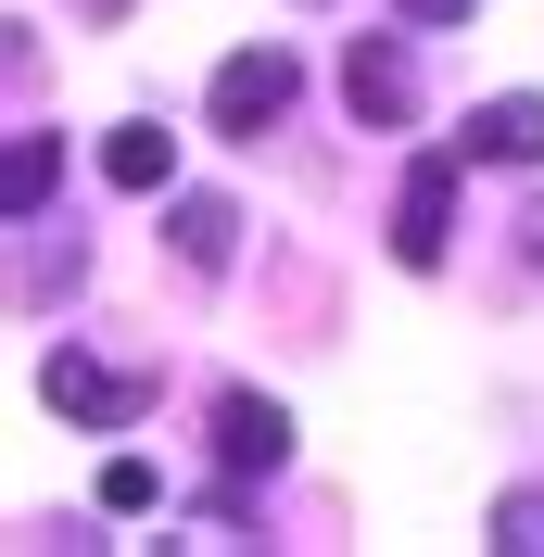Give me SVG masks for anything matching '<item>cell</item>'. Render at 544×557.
Instances as JSON below:
<instances>
[{
	"label": "cell",
	"instance_id": "1",
	"mask_svg": "<svg viewBox=\"0 0 544 557\" xmlns=\"http://www.w3.org/2000/svg\"><path fill=\"white\" fill-rule=\"evenodd\" d=\"M292 89H305V64H292L279 38H254V51H228V64H215L203 127H215V139H267L279 114H292Z\"/></svg>",
	"mask_w": 544,
	"mask_h": 557
},
{
	"label": "cell",
	"instance_id": "2",
	"mask_svg": "<svg viewBox=\"0 0 544 557\" xmlns=\"http://www.w3.org/2000/svg\"><path fill=\"white\" fill-rule=\"evenodd\" d=\"M456 165H469V152H418L406 190H393V267H418V278L456 253Z\"/></svg>",
	"mask_w": 544,
	"mask_h": 557
},
{
	"label": "cell",
	"instance_id": "3",
	"mask_svg": "<svg viewBox=\"0 0 544 557\" xmlns=\"http://www.w3.org/2000/svg\"><path fill=\"white\" fill-rule=\"evenodd\" d=\"M38 393H51V418H76V431H127L139 406H152V381H139V368H102V355H51V368H38Z\"/></svg>",
	"mask_w": 544,
	"mask_h": 557
},
{
	"label": "cell",
	"instance_id": "4",
	"mask_svg": "<svg viewBox=\"0 0 544 557\" xmlns=\"http://www.w3.org/2000/svg\"><path fill=\"white\" fill-rule=\"evenodd\" d=\"M342 102H355V127H406V114H418L406 38H355V51H342Z\"/></svg>",
	"mask_w": 544,
	"mask_h": 557
},
{
	"label": "cell",
	"instance_id": "5",
	"mask_svg": "<svg viewBox=\"0 0 544 557\" xmlns=\"http://www.w3.org/2000/svg\"><path fill=\"white\" fill-rule=\"evenodd\" d=\"M456 152H469V165H544V102L532 89H494V102L456 127Z\"/></svg>",
	"mask_w": 544,
	"mask_h": 557
},
{
	"label": "cell",
	"instance_id": "6",
	"mask_svg": "<svg viewBox=\"0 0 544 557\" xmlns=\"http://www.w3.org/2000/svg\"><path fill=\"white\" fill-rule=\"evenodd\" d=\"M215 456L228 469H279L292 456V406L279 393H215Z\"/></svg>",
	"mask_w": 544,
	"mask_h": 557
},
{
	"label": "cell",
	"instance_id": "7",
	"mask_svg": "<svg viewBox=\"0 0 544 557\" xmlns=\"http://www.w3.org/2000/svg\"><path fill=\"white\" fill-rule=\"evenodd\" d=\"M51 190H64V139H51V127H13V152H0V215H13V228H38V215H51Z\"/></svg>",
	"mask_w": 544,
	"mask_h": 557
},
{
	"label": "cell",
	"instance_id": "8",
	"mask_svg": "<svg viewBox=\"0 0 544 557\" xmlns=\"http://www.w3.org/2000/svg\"><path fill=\"white\" fill-rule=\"evenodd\" d=\"M165 242H177V267H190V278H215V267L240 253V203H215V190H177V203H165Z\"/></svg>",
	"mask_w": 544,
	"mask_h": 557
},
{
	"label": "cell",
	"instance_id": "9",
	"mask_svg": "<svg viewBox=\"0 0 544 557\" xmlns=\"http://www.w3.org/2000/svg\"><path fill=\"white\" fill-rule=\"evenodd\" d=\"M102 177H114V190H165V177H177V139L165 127H114L102 139Z\"/></svg>",
	"mask_w": 544,
	"mask_h": 557
},
{
	"label": "cell",
	"instance_id": "10",
	"mask_svg": "<svg viewBox=\"0 0 544 557\" xmlns=\"http://www.w3.org/2000/svg\"><path fill=\"white\" fill-rule=\"evenodd\" d=\"M481 545H507V557H544V482L494 494V532H481Z\"/></svg>",
	"mask_w": 544,
	"mask_h": 557
},
{
	"label": "cell",
	"instance_id": "11",
	"mask_svg": "<svg viewBox=\"0 0 544 557\" xmlns=\"http://www.w3.org/2000/svg\"><path fill=\"white\" fill-rule=\"evenodd\" d=\"M102 507H114V520H139V507H165V482H152L139 456H114V469H102Z\"/></svg>",
	"mask_w": 544,
	"mask_h": 557
},
{
	"label": "cell",
	"instance_id": "12",
	"mask_svg": "<svg viewBox=\"0 0 544 557\" xmlns=\"http://www.w3.org/2000/svg\"><path fill=\"white\" fill-rule=\"evenodd\" d=\"M481 0H393V26H469Z\"/></svg>",
	"mask_w": 544,
	"mask_h": 557
},
{
	"label": "cell",
	"instance_id": "13",
	"mask_svg": "<svg viewBox=\"0 0 544 557\" xmlns=\"http://www.w3.org/2000/svg\"><path fill=\"white\" fill-rule=\"evenodd\" d=\"M519 253H532V267H544V203H532V215H519Z\"/></svg>",
	"mask_w": 544,
	"mask_h": 557
},
{
	"label": "cell",
	"instance_id": "14",
	"mask_svg": "<svg viewBox=\"0 0 544 557\" xmlns=\"http://www.w3.org/2000/svg\"><path fill=\"white\" fill-rule=\"evenodd\" d=\"M76 13H102V26H114V13H127V0H76Z\"/></svg>",
	"mask_w": 544,
	"mask_h": 557
}]
</instances>
